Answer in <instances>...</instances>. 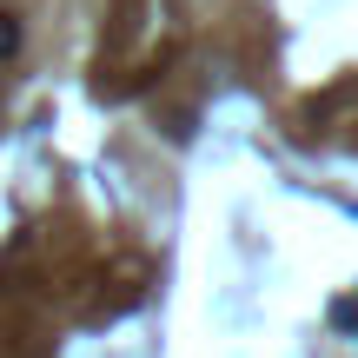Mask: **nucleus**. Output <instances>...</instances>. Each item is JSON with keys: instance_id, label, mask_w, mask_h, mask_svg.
Instances as JSON below:
<instances>
[{"instance_id": "1", "label": "nucleus", "mask_w": 358, "mask_h": 358, "mask_svg": "<svg viewBox=\"0 0 358 358\" xmlns=\"http://www.w3.org/2000/svg\"><path fill=\"white\" fill-rule=\"evenodd\" d=\"M13 53H20V20L0 13V60H13Z\"/></svg>"}]
</instances>
